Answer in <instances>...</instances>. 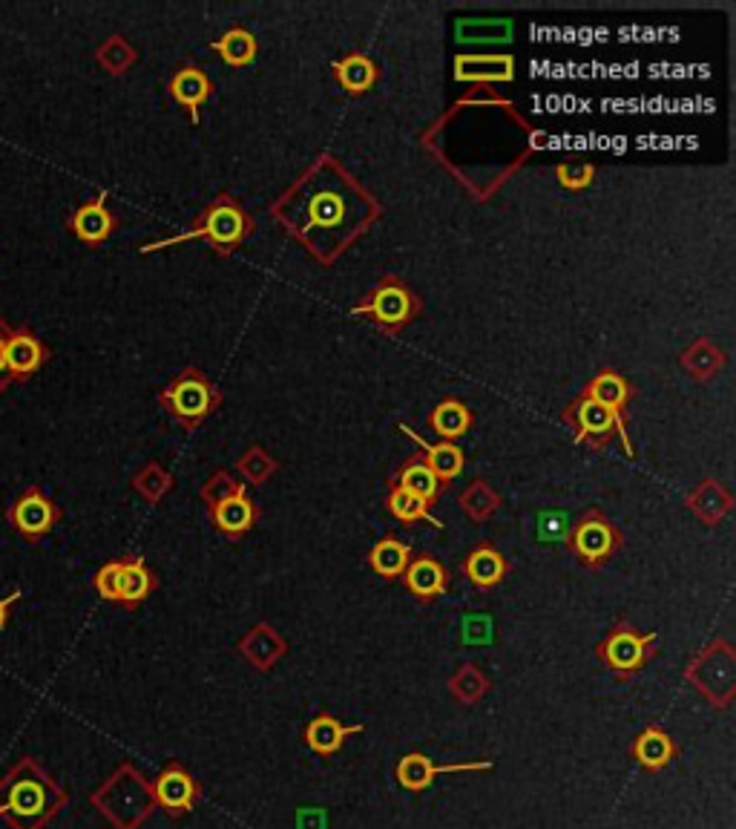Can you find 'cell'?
Masks as SVG:
<instances>
[{"instance_id":"cell-18","label":"cell","mask_w":736,"mask_h":829,"mask_svg":"<svg viewBox=\"0 0 736 829\" xmlns=\"http://www.w3.org/2000/svg\"><path fill=\"white\" fill-rule=\"evenodd\" d=\"M630 755L644 771H662L676 760L680 746L662 726H644V732H639V737L633 740Z\"/></svg>"},{"instance_id":"cell-33","label":"cell","mask_w":736,"mask_h":829,"mask_svg":"<svg viewBox=\"0 0 736 829\" xmlns=\"http://www.w3.org/2000/svg\"><path fill=\"white\" fill-rule=\"evenodd\" d=\"M397 487L415 493V496H421L423 501H429V505L437 496H440V490H444V484L437 481V476L429 467H426L423 458H412V462L401 469V476H397Z\"/></svg>"},{"instance_id":"cell-42","label":"cell","mask_w":736,"mask_h":829,"mask_svg":"<svg viewBox=\"0 0 736 829\" xmlns=\"http://www.w3.org/2000/svg\"><path fill=\"white\" fill-rule=\"evenodd\" d=\"M538 539L541 541H564L570 539V527H567L564 512H541V521H538Z\"/></svg>"},{"instance_id":"cell-8","label":"cell","mask_w":736,"mask_h":829,"mask_svg":"<svg viewBox=\"0 0 736 829\" xmlns=\"http://www.w3.org/2000/svg\"><path fill=\"white\" fill-rule=\"evenodd\" d=\"M7 521L21 539L35 545V541H41L43 536H50L52 530H55L58 521H61V507L43 493V487L32 484V487H27V490L9 505Z\"/></svg>"},{"instance_id":"cell-44","label":"cell","mask_w":736,"mask_h":829,"mask_svg":"<svg viewBox=\"0 0 736 829\" xmlns=\"http://www.w3.org/2000/svg\"><path fill=\"white\" fill-rule=\"evenodd\" d=\"M489 628H493L489 616H469V620H466V640L484 642L489 636Z\"/></svg>"},{"instance_id":"cell-3","label":"cell","mask_w":736,"mask_h":829,"mask_svg":"<svg viewBox=\"0 0 736 829\" xmlns=\"http://www.w3.org/2000/svg\"><path fill=\"white\" fill-rule=\"evenodd\" d=\"M248 231L250 219L242 210V205H239L237 199H230V196H219L216 203H210L208 208H205V214L196 219L190 231L179 234V237L173 239H162V242H151V246L142 248V253L176 246V242H185V239H208V246L214 248L216 253H230L245 237H248Z\"/></svg>"},{"instance_id":"cell-2","label":"cell","mask_w":736,"mask_h":829,"mask_svg":"<svg viewBox=\"0 0 736 829\" xmlns=\"http://www.w3.org/2000/svg\"><path fill=\"white\" fill-rule=\"evenodd\" d=\"M90 804L99 809L115 829H138L156 812L153 784H147L133 764H122L104 784L90 795Z\"/></svg>"},{"instance_id":"cell-11","label":"cell","mask_w":736,"mask_h":829,"mask_svg":"<svg viewBox=\"0 0 736 829\" xmlns=\"http://www.w3.org/2000/svg\"><path fill=\"white\" fill-rule=\"evenodd\" d=\"M493 760H460V764L449 766H437L429 755H421V752H412V755H403L394 766V778L403 789L408 792H423L429 789L437 780V775H452V771H489L493 769Z\"/></svg>"},{"instance_id":"cell-46","label":"cell","mask_w":736,"mask_h":829,"mask_svg":"<svg viewBox=\"0 0 736 829\" xmlns=\"http://www.w3.org/2000/svg\"><path fill=\"white\" fill-rule=\"evenodd\" d=\"M14 599H21V591L9 593V597H0V631H3V628H7V622H9V608L14 605Z\"/></svg>"},{"instance_id":"cell-23","label":"cell","mask_w":736,"mask_h":829,"mask_svg":"<svg viewBox=\"0 0 736 829\" xmlns=\"http://www.w3.org/2000/svg\"><path fill=\"white\" fill-rule=\"evenodd\" d=\"M401 429L408 435V438L415 441L423 453H426V458H423V462H426V467L435 473L437 481H440V484L452 481V478H458L460 473H464V453H460V447H455L452 441L429 444V441H423L417 433H412L408 426H401Z\"/></svg>"},{"instance_id":"cell-25","label":"cell","mask_w":736,"mask_h":829,"mask_svg":"<svg viewBox=\"0 0 736 829\" xmlns=\"http://www.w3.org/2000/svg\"><path fill=\"white\" fill-rule=\"evenodd\" d=\"M584 395L599 401L601 406H608V410L615 415V421H619V426L628 433L624 412H628V404H630V383L624 381L622 375H615V372H601V375H595L593 381L587 383Z\"/></svg>"},{"instance_id":"cell-16","label":"cell","mask_w":736,"mask_h":829,"mask_svg":"<svg viewBox=\"0 0 736 829\" xmlns=\"http://www.w3.org/2000/svg\"><path fill=\"white\" fill-rule=\"evenodd\" d=\"M288 642L268 622H259L239 640V654L257 671H271L286 656Z\"/></svg>"},{"instance_id":"cell-38","label":"cell","mask_w":736,"mask_h":829,"mask_svg":"<svg viewBox=\"0 0 736 829\" xmlns=\"http://www.w3.org/2000/svg\"><path fill=\"white\" fill-rule=\"evenodd\" d=\"M173 487V478L167 469H162L158 464H147L144 469H138L136 478H133V490L142 498H147L151 505H156L158 498L165 496Z\"/></svg>"},{"instance_id":"cell-30","label":"cell","mask_w":736,"mask_h":829,"mask_svg":"<svg viewBox=\"0 0 736 829\" xmlns=\"http://www.w3.org/2000/svg\"><path fill=\"white\" fill-rule=\"evenodd\" d=\"M493 688L489 677L475 663H464L455 669V674L449 677V692L452 697L464 703V706H475L480 700L487 697V692Z\"/></svg>"},{"instance_id":"cell-47","label":"cell","mask_w":736,"mask_h":829,"mask_svg":"<svg viewBox=\"0 0 736 829\" xmlns=\"http://www.w3.org/2000/svg\"><path fill=\"white\" fill-rule=\"evenodd\" d=\"M7 325H9V323H7V320L0 318V332H3V329H7Z\"/></svg>"},{"instance_id":"cell-17","label":"cell","mask_w":736,"mask_h":829,"mask_svg":"<svg viewBox=\"0 0 736 829\" xmlns=\"http://www.w3.org/2000/svg\"><path fill=\"white\" fill-rule=\"evenodd\" d=\"M403 582H406L408 593L423 602L444 597L449 588V573H446L444 562H437L435 556H415L408 568L403 570Z\"/></svg>"},{"instance_id":"cell-13","label":"cell","mask_w":736,"mask_h":829,"mask_svg":"<svg viewBox=\"0 0 736 829\" xmlns=\"http://www.w3.org/2000/svg\"><path fill=\"white\" fill-rule=\"evenodd\" d=\"M52 357V349L43 343L41 338H35L32 329L27 325H12L7 334V366L12 381H29L32 375H38Z\"/></svg>"},{"instance_id":"cell-24","label":"cell","mask_w":736,"mask_h":829,"mask_svg":"<svg viewBox=\"0 0 736 829\" xmlns=\"http://www.w3.org/2000/svg\"><path fill=\"white\" fill-rule=\"evenodd\" d=\"M257 519H259L257 505H253L245 493H239V496L228 498V501L214 507L216 527H219V533H225L228 539H242L250 527L257 525Z\"/></svg>"},{"instance_id":"cell-4","label":"cell","mask_w":736,"mask_h":829,"mask_svg":"<svg viewBox=\"0 0 736 829\" xmlns=\"http://www.w3.org/2000/svg\"><path fill=\"white\" fill-rule=\"evenodd\" d=\"M685 680L711 706L725 712L736 700V654L728 640H714L687 663Z\"/></svg>"},{"instance_id":"cell-37","label":"cell","mask_w":736,"mask_h":829,"mask_svg":"<svg viewBox=\"0 0 736 829\" xmlns=\"http://www.w3.org/2000/svg\"><path fill=\"white\" fill-rule=\"evenodd\" d=\"M498 493L489 487L487 481H475L469 490L460 496V507L473 521H487L495 510H498Z\"/></svg>"},{"instance_id":"cell-12","label":"cell","mask_w":736,"mask_h":829,"mask_svg":"<svg viewBox=\"0 0 736 829\" xmlns=\"http://www.w3.org/2000/svg\"><path fill=\"white\" fill-rule=\"evenodd\" d=\"M110 194L107 190H101L95 199L90 203L79 205V208L72 210L70 219H66V228L79 242H84L86 248H99L104 246L113 231L118 228V219L113 217V210L107 208Z\"/></svg>"},{"instance_id":"cell-28","label":"cell","mask_w":736,"mask_h":829,"mask_svg":"<svg viewBox=\"0 0 736 829\" xmlns=\"http://www.w3.org/2000/svg\"><path fill=\"white\" fill-rule=\"evenodd\" d=\"M334 73L336 81H340V87L351 95L369 93V90L377 84V64H374L369 55H360V52H354V55L340 61V64L334 66Z\"/></svg>"},{"instance_id":"cell-7","label":"cell","mask_w":736,"mask_h":829,"mask_svg":"<svg viewBox=\"0 0 736 829\" xmlns=\"http://www.w3.org/2000/svg\"><path fill=\"white\" fill-rule=\"evenodd\" d=\"M351 314H354V318L369 314V318L377 320L386 332H401L403 325H408L415 320L417 297L412 294L397 277H386L372 294L365 297L363 303L351 309Z\"/></svg>"},{"instance_id":"cell-10","label":"cell","mask_w":736,"mask_h":829,"mask_svg":"<svg viewBox=\"0 0 736 829\" xmlns=\"http://www.w3.org/2000/svg\"><path fill=\"white\" fill-rule=\"evenodd\" d=\"M153 795H156V807L165 809L170 818H182V815L194 812L196 800L201 798V786L185 766L170 760L165 769L158 771Z\"/></svg>"},{"instance_id":"cell-34","label":"cell","mask_w":736,"mask_h":829,"mask_svg":"<svg viewBox=\"0 0 736 829\" xmlns=\"http://www.w3.org/2000/svg\"><path fill=\"white\" fill-rule=\"evenodd\" d=\"M432 426H435V433L444 441H455L460 435H466V429L473 426V412H469L466 404H460V401H444V404H437V410L432 412Z\"/></svg>"},{"instance_id":"cell-22","label":"cell","mask_w":736,"mask_h":829,"mask_svg":"<svg viewBox=\"0 0 736 829\" xmlns=\"http://www.w3.org/2000/svg\"><path fill=\"white\" fill-rule=\"evenodd\" d=\"M210 90H214V84L199 66H182L179 73L170 79V95L176 99V104H182L190 113L194 124L199 122V107L201 102H208Z\"/></svg>"},{"instance_id":"cell-36","label":"cell","mask_w":736,"mask_h":829,"mask_svg":"<svg viewBox=\"0 0 736 829\" xmlns=\"http://www.w3.org/2000/svg\"><path fill=\"white\" fill-rule=\"evenodd\" d=\"M95 61H99L107 73L122 75L127 73L129 66L136 64V50H133V44H129L127 38L110 35L107 41L95 50Z\"/></svg>"},{"instance_id":"cell-1","label":"cell","mask_w":736,"mask_h":829,"mask_svg":"<svg viewBox=\"0 0 736 829\" xmlns=\"http://www.w3.org/2000/svg\"><path fill=\"white\" fill-rule=\"evenodd\" d=\"M66 789L38 764L21 757L0 778V821L9 829H43L66 807Z\"/></svg>"},{"instance_id":"cell-27","label":"cell","mask_w":736,"mask_h":829,"mask_svg":"<svg viewBox=\"0 0 736 829\" xmlns=\"http://www.w3.org/2000/svg\"><path fill=\"white\" fill-rule=\"evenodd\" d=\"M408 562H412V548H408L406 541L394 539V536L380 539L372 548V553H369V564H372L374 573L383 579L403 577V570L408 568Z\"/></svg>"},{"instance_id":"cell-19","label":"cell","mask_w":736,"mask_h":829,"mask_svg":"<svg viewBox=\"0 0 736 829\" xmlns=\"http://www.w3.org/2000/svg\"><path fill=\"white\" fill-rule=\"evenodd\" d=\"M365 732V726H345L334 717V714H317L314 721L305 726V743L308 749L320 757H331L343 749L345 737L360 735Z\"/></svg>"},{"instance_id":"cell-35","label":"cell","mask_w":736,"mask_h":829,"mask_svg":"<svg viewBox=\"0 0 736 829\" xmlns=\"http://www.w3.org/2000/svg\"><path fill=\"white\" fill-rule=\"evenodd\" d=\"M682 366L687 369V375L708 381V377H714L725 366V354L711 340H696L694 346L682 354Z\"/></svg>"},{"instance_id":"cell-43","label":"cell","mask_w":736,"mask_h":829,"mask_svg":"<svg viewBox=\"0 0 736 829\" xmlns=\"http://www.w3.org/2000/svg\"><path fill=\"white\" fill-rule=\"evenodd\" d=\"M558 182L570 190H584L593 182L595 170L590 165H558L556 170Z\"/></svg>"},{"instance_id":"cell-41","label":"cell","mask_w":736,"mask_h":829,"mask_svg":"<svg viewBox=\"0 0 736 829\" xmlns=\"http://www.w3.org/2000/svg\"><path fill=\"white\" fill-rule=\"evenodd\" d=\"M118 582H122V559H113L95 573V591L104 602H118Z\"/></svg>"},{"instance_id":"cell-20","label":"cell","mask_w":736,"mask_h":829,"mask_svg":"<svg viewBox=\"0 0 736 829\" xmlns=\"http://www.w3.org/2000/svg\"><path fill=\"white\" fill-rule=\"evenodd\" d=\"M153 591H156V577H153V570L147 568L142 556L122 559V582H118V602L115 605L136 611Z\"/></svg>"},{"instance_id":"cell-40","label":"cell","mask_w":736,"mask_h":829,"mask_svg":"<svg viewBox=\"0 0 736 829\" xmlns=\"http://www.w3.org/2000/svg\"><path fill=\"white\" fill-rule=\"evenodd\" d=\"M273 469H277V462L259 447L248 449V453L242 455V462H239V473H242L250 484H262L265 478L271 476Z\"/></svg>"},{"instance_id":"cell-45","label":"cell","mask_w":736,"mask_h":829,"mask_svg":"<svg viewBox=\"0 0 736 829\" xmlns=\"http://www.w3.org/2000/svg\"><path fill=\"white\" fill-rule=\"evenodd\" d=\"M9 329H12V323H9L7 329L0 332V395H3V392H7L9 386L14 383L12 375H9V366H7V334H9Z\"/></svg>"},{"instance_id":"cell-6","label":"cell","mask_w":736,"mask_h":829,"mask_svg":"<svg viewBox=\"0 0 736 829\" xmlns=\"http://www.w3.org/2000/svg\"><path fill=\"white\" fill-rule=\"evenodd\" d=\"M158 401L176 415L179 424L194 429L208 415H214V410L219 406V392H216V386L208 377L201 375L199 369H185L170 386H165Z\"/></svg>"},{"instance_id":"cell-26","label":"cell","mask_w":736,"mask_h":829,"mask_svg":"<svg viewBox=\"0 0 736 829\" xmlns=\"http://www.w3.org/2000/svg\"><path fill=\"white\" fill-rule=\"evenodd\" d=\"M458 81H512L515 61L509 55H460L455 61Z\"/></svg>"},{"instance_id":"cell-32","label":"cell","mask_w":736,"mask_h":829,"mask_svg":"<svg viewBox=\"0 0 736 829\" xmlns=\"http://www.w3.org/2000/svg\"><path fill=\"white\" fill-rule=\"evenodd\" d=\"M210 50H214L228 66H245L257 59L259 46H257V38L250 35L248 30H230V32H225L219 41H214Z\"/></svg>"},{"instance_id":"cell-39","label":"cell","mask_w":736,"mask_h":829,"mask_svg":"<svg viewBox=\"0 0 736 829\" xmlns=\"http://www.w3.org/2000/svg\"><path fill=\"white\" fill-rule=\"evenodd\" d=\"M239 493H245V484H239L237 478H234V476H230V473H225V469H222V473H216V476L210 478V481L205 484V487H201L199 496H201V501H205V505H208L210 510H214L216 505H222V501H228V498L239 496Z\"/></svg>"},{"instance_id":"cell-31","label":"cell","mask_w":736,"mask_h":829,"mask_svg":"<svg viewBox=\"0 0 736 829\" xmlns=\"http://www.w3.org/2000/svg\"><path fill=\"white\" fill-rule=\"evenodd\" d=\"M386 507H388V512H392L394 519L406 521V525H412V521H429V525L437 527V530L444 527V525H440V519L429 512V501H423L421 496L403 490V487H397V484H394L392 493H388Z\"/></svg>"},{"instance_id":"cell-21","label":"cell","mask_w":736,"mask_h":829,"mask_svg":"<svg viewBox=\"0 0 736 829\" xmlns=\"http://www.w3.org/2000/svg\"><path fill=\"white\" fill-rule=\"evenodd\" d=\"M464 573L469 577V582H473L475 588L489 591V588H495V584H500L507 579L509 562L495 545H478L473 553L466 556Z\"/></svg>"},{"instance_id":"cell-5","label":"cell","mask_w":736,"mask_h":829,"mask_svg":"<svg viewBox=\"0 0 736 829\" xmlns=\"http://www.w3.org/2000/svg\"><path fill=\"white\" fill-rule=\"evenodd\" d=\"M599 660L613 671L615 677H636L639 671L647 669V663L656 654V634H639L630 622H619L595 649Z\"/></svg>"},{"instance_id":"cell-15","label":"cell","mask_w":736,"mask_h":829,"mask_svg":"<svg viewBox=\"0 0 736 829\" xmlns=\"http://www.w3.org/2000/svg\"><path fill=\"white\" fill-rule=\"evenodd\" d=\"M357 190V185L354 182H349L345 185V190H336V188H325V190H314L311 194V199H308V222L305 228H302V237H305L308 231H314V228H340L343 222H349L351 214H349V194H354Z\"/></svg>"},{"instance_id":"cell-29","label":"cell","mask_w":736,"mask_h":829,"mask_svg":"<svg viewBox=\"0 0 736 829\" xmlns=\"http://www.w3.org/2000/svg\"><path fill=\"white\" fill-rule=\"evenodd\" d=\"M687 505L705 525H719L730 512V496L716 481H702L699 490L687 498Z\"/></svg>"},{"instance_id":"cell-9","label":"cell","mask_w":736,"mask_h":829,"mask_svg":"<svg viewBox=\"0 0 736 829\" xmlns=\"http://www.w3.org/2000/svg\"><path fill=\"white\" fill-rule=\"evenodd\" d=\"M567 548L576 553V559L584 568H601V564H608L613 559L615 550L622 548V533L599 510H590L570 530Z\"/></svg>"},{"instance_id":"cell-14","label":"cell","mask_w":736,"mask_h":829,"mask_svg":"<svg viewBox=\"0 0 736 829\" xmlns=\"http://www.w3.org/2000/svg\"><path fill=\"white\" fill-rule=\"evenodd\" d=\"M567 418L579 426V438H576V441L608 438V435L615 429V433L622 435V444H624V449H628V455L633 458V444H630V433H624L622 426H619V421H615L613 412H610L608 406H601L599 401L581 395L579 401H576V404L567 410Z\"/></svg>"}]
</instances>
